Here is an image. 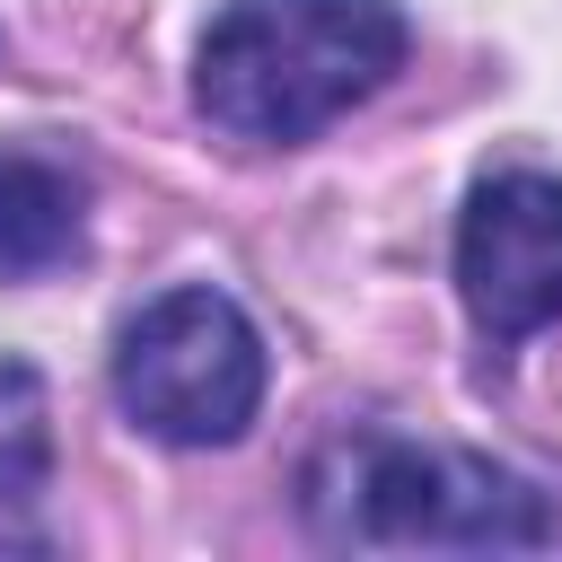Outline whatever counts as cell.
<instances>
[{"mask_svg": "<svg viewBox=\"0 0 562 562\" xmlns=\"http://www.w3.org/2000/svg\"><path fill=\"white\" fill-rule=\"evenodd\" d=\"M395 0H228L193 44V105L255 149L316 140L404 70Z\"/></svg>", "mask_w": 562, "mask_h": 562, "instance_id": "1", "label": "cell"}, {"mask_svg": "<svg viewBox=\"0 0 562 562\" xmlns=\"http://www.w3.org/2000/svg\"><path fill=\"white\" fill-rule=\"evenodd\" d=\"M307 518L342 544H430V553H527L553 544V501L501 457L351 430L307 465Z\"/></svg>", "mask_w": 562, "mask_h": 562, "instance_id": "2", "label": "cell"}, {"mask_svg": "<svg viewBox=\"0 0 562 562\" xmlns=\"http://www.w3.org/2000/svg\"><path fill=\"white\" fill-rule=\"evenodd\" d=\"M263 334L211 281L158 290L114 334V404L167 448H228L263 413Z\"/></svg>", "mask_w": 562, "mask_h": 562, "instance_id": "3", "label": "cell"}, {"mask_svg": "<svg viewBox=\"0 0 562 562\" xmlns=\"http://www.w3.org/2000/svg\"><path fill=\"white\" fill-rule=\"evenodd\" d=\"M457 290L483 342H527L562 325V176L501 167L465 193L457 220Z\"/></svg>", "mask_w": 562, "mask_h": 562, "instance_id": "4", "label": "cell"}, {"mask_svg": "<svg viewBox=\"0 0 562 562\" xmlns=\"http://www.w3.org/2000/svg\"><path fill=\"white\" fill-rule=\"evenodd\" d=\"M88 246V176L61 149L0 140V281H44Z\"/></svg>", "mask_w": 562, "mask_h": 562, "instance_id": "5", "label": "cell"}, {"mask_svg": "<svg viewBox=\"0 0 562 562\" xmlns=\"http://www.w3.org/2000/svg\"><path fill=\"white\" fill-rule=\"evenodd\" d=\"M53 474V395L26 360H0V509L35 501Z\"/></svg>", "mask_w": 562, "mask_h": 562, "instance_id": "6", "label": "cell"}]
</instances>
